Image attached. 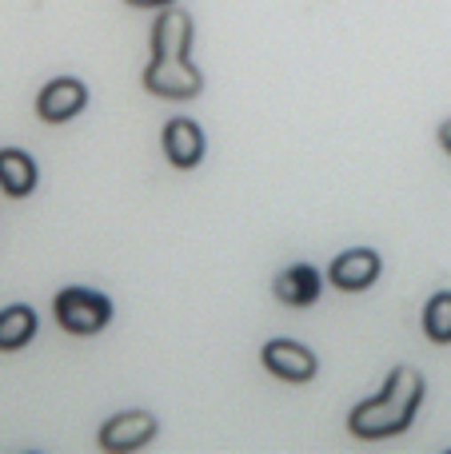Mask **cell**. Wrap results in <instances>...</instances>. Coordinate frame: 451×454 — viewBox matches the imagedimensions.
<instances>
[{"instance_id": "3", "label": "cell", "mask_w": 451, "mask_h": 454, "mask_svg": "<svg viewBox=\"0 0 451 454\" xmlns=\"http://www.w3.org/2000/svg\"><path fill=\"white\" fill-rule=\"evenodd\" d=\"M144 88L164 100H192L204 92V72L188 64V56H152L144 68Z\"/></svg>"}, {"instance_id": "7", "label": "cell", "mask_w": 451, "mask_h": 454, "mask_svg": "<svg viewBox=\"0 0 451 454\" xmlns=\"http://www.w3.org/2000/svg\"><path fill=\"white\" fill-rule=\"evenodd\" d=\"M380 271H384L380 251L352 247V251H344V255L332 259V267H328V279H332L340 291H364V287H372V283L380 279Z\"/></svg>"}, {"instance_id": "13", "label": "cell", "mask_w": 451, "mask_h": 454, "mask_svg": "<svg viewBox=\"0 0 451 454\" xmlns=\"http://www.w3.org/2000/svg\"><path fill=\"white\" fill-rule=\"evenodd\" d=\"M423 335L431 343H451V291H436L423 307Z\"/></svg>"}, {"instance_id": "9", "label": "cell", "mask_w": 451, "mask_h": 454, "mask_svg": "<svg viewBox=\"0 0 451 454\" xmlns=\"http://www.w3.org/2000/svg\"><path fill=\"white\" fill-rule=\"evenodd\" d=\"M164 152L176 168H196L204 160V132L192 120H168L164 124Z\"/></svg>"}, {"instance_id": "6", "label": "cell", "mask_w": 451, "mask_h": 454, "mask_svg": "<svg viewBox=\"0 0 451 454\" xmlns=\"http://www.w3.org/2000/svg\"><path fill=\"white\" fill-rule=\"evenodd\" d=\"M260 363H264V371H272L276 379H288V383H308L320 371L316 355L304 343H292V339H272V343H264Z\"/></svg>"}, {"instance_id": "11", "label": "cell", "mask_w": 451, "mask_h": 454, "mask_svg": "<svg viewBox=\"0 0 451 454\" xmlns=\"http://www.w3.org/2000/svg\"><path fill=\"white\" fill-rule=\"evenodd\" d=\"M36 188V164H32L28 152L20 148H0V192L12 200L32 196Z\"/></svg>"}, {"instance_id": "12", "label": "cell", "mask_w": 451, "mask_h": 454, "mask_svg": "<svg viewBox=\"0 0 451 454\" xmlns=\"http://www.w3.org/2000/svg\"><path fill=\"white\" fill-rule=\"evenodd\" d=\"M36 335V311L24 303H12L0 311V351H20Z\"/></svg>"}, {"instance_id": "5", "label": "cell", "mask_w": 451, "mask_h": 454, "mask_svg": "<svg viewBox=\"0 0 451 454\" xmlns=\"http://www.w3.org/2000/svg\"><path fill=\"white\" fill-rule=\"evenodd\" d=\"M88 104V88L76 76H56L40 88L36 96V116L44 124H68L72 116H80Z\"/></svg>"}, {"instance_id": "8", "label": "cell", "mask_w": 451, "mask_h": 454, "mask_svg": "<svg viewBox=\"0 0 451 454\" xmlns=\"http://www.w3.org/2000/svg\"><path fill=\"white\" fill-rule=\"evenodd\" d=\"M192 16L168 4L152 24V56H188L192 48Z\"/></svg>"}, {"instance_id": "2", "label": "cell", "mask_w": 451, "mask_h": 454, "mask_svg": "<svg viewBox=\"0 0 451 454\" xmlns=\"http://www.w3.org/2000/svg\"><path fill=\"white\" fill-rule=\"evenodd\" d=\"M52 307H56V323L64 331H72V335H96L112 319V299L92 287H64L52 299Z\"/></svg>"}, {"instance_id": "1", "label": "cell", "mask_w": 451, "mask_h": 454, "mask_svg": "<svg viewBox=\"0 0 451 454\" xmlns=\"http://www.w3.org/2000/svg\"><path fill=\"white\" fill-rule=\"evenodd\" d=\"M423 403V375L412 367H396L380 395L364 399L348 415V431L356 439H392L415 423V411Z\"/></svg>"}, {"instance_id": "15", "label": "cell", "mask_w": 451, "mask_h": 454, "mask_svg": "<svg viewBox=\"0 0 451 454\" xmlns=\"http://www.w3.org/2000/svg\"><path fill=\"white\" fill-rule=\"evenodd\" d=\"M439 148L451 156V120H447V124H439Z\"/></svg>"}, {"instance_id": "4", "label": "cell", "mask_w": 451, "mask_h": 454, "mask_svg": "<svg viewBox=\"0 0 451 454\" xmlns=\"http://www.w3.org/2000/svg\"><path fill=\"white\" fill-rule=\"evenodd\" d=\"M160 423L152 411H120V415H112L108 423L100 427V450L108 454H128V450H140L148 447L152 439H156Z\"/></svg>"}, {"instance_id": "14", "label": "cell", "mask_w": 451, "mask_h": 454, "mask_svg": "<svg viewBox=\"0 0 451 454\" xmlns=\"http://www.w3.org/2000/svg\"><path fill=\"white\" fill-rule=\"evenodd\" d=\"M124 4H132V8H168V4H176V0H124Z\"/></svg>"}, {"instance_id": "10", "label": "cell", "mask_w": 451, "mask_h": 454, "mask_svg": "<svg viewBox=\"0 0 451 454\" xmlns=\"http://www.w3.org/2000/svg\"><path fill=\"white\" fill-rule=\"evenodd\" d=\"M320 291H324V279L308 263H296L276 275V299L288 307H312L320 299Z\"/></svg>"}]
</instances>
